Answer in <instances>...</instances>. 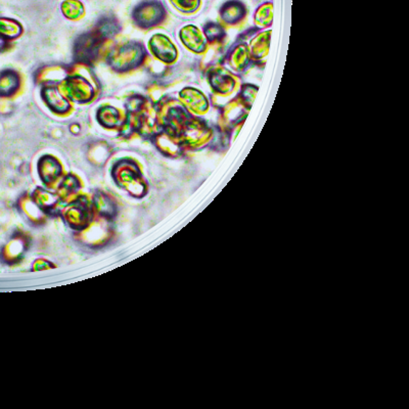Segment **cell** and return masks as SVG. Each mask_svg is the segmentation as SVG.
Here are the masks:
<instances>
[{"label": "cell", "instance_id": "6", "mask_svg": "<svg viewBox=\"0 0 409 409\" xmlns=\"http://www.w3.org/2000/svg\"><path fill=\"white\" fill-rule=\"evenodd\" d=\"M111 235H112V231L108 222L98 220L82 231L81 240L92 247H99V246L105 245L110 240Z\"/></svg>", "mask_w": 409, "mask_h": 409}, {"label": "cell", "instance_id": "5", "mask_svg": "<svg viewBox=\"0 0 409 409\" xmlns=\"http://www.w3.org/2000/svg\"><path fill=\"white\" fill-rule=\"evenodd\" d=\"M64 92L69 99L77 103H86L94 96V89L84 78H69L66 81Z\"/></svg>", "mask_w": 409, "mask_h": 409}, {"label": "cell", "instance_id": "15", "mask_svg": "<svg viewBox=\"0 0 409 409\" xmlns=\"http://www.w3.org/2000/svg\"><path fill=\"white\" fill-rule=\"evenodd\" d=\"M246 14L245 6L241 2H228L221 9V16L223 20L233 23L241 20Z\"/></svg>", "mask_w": 409, "mask_h": 409}, {"label": "cell", "instance_id": "22", "mask_svg": "<svg viewBox=\"0 0 409 409\" xmlns=\"http://www.w3.org/2000/svg\"><path fill=\"white\" fill-rule=\"evenodd\" d=\"M79 188V181L76 177L68 176L67 178L64 179L60 186V195L61 197H68L72 195L73 193L77 191Z\"/></svg>", "mask_w": 409, "mask_h": 409}, {"label": "cell", "instance_id": "12", "mask_svg": "<svg viewBox=\"0 0 409 409\" xmlns=\"http://www.w3.org/2000/svg\"><path fill=\"white\" fill-rule=\"evenodd\" d=\"M42 96L47 103V106L56 113L68 112L70 108L69 101L64 98L63 94L59 92L54 87L47 86L42 91Z\"/></svg>", "mask_w": 409, "mask_h": 409}, {"label": "cell", "instance_id": "19", "mask_svg": "<svg viewBox=\"0 0 409 409\" xmlns=\"http://www.w3.org/2000/svg\"><path fill=\"white\" fill-rule=\"evenodd\" d=\"M99 120L103 126L114 127L119 123L120 114L112 106H105L99 113Z\"/></svg>", "mask_w": 409, "mask_h": 409}, {"label": "cell", "instance_id": "7", "mask_svg": "<svg viewBox=\"0 0 409 409\" xmlns=\"http://www.w3.org/2000/svg\"><path fill=\"white\" fill-rule=\"evenodd\" d=\"M22 89V77L18 71L6 69L0 71V99H9L16 96Z\"/></svg>", "mask_w": 409, "mask_h": 409}, {"label": "cell", "instance_id": "4", "mask_svg": "<svg viewBox=\"0 0 409 409\" xmlns=\"http://www.w3.org/2000/svg\"><path fill=\"white\" fill-rule=\"evenodd\" d=\"M115 177L120 186L136 197H141L146 191V186L141 181V175L136 168L129 165V163L127 165H120L118 170H116Z\"/></svg>", "mask_w": 409, "mask_h": 409}, {"label": "cell", "instance_id": "23", "mask_svg": "<svg viewBox=\"0 0 409 409\" xmlns=\"http://www.w3.org/2000/svg\"><path fill=\"white\" fill-rule=\"evenodd\" d=\"M256 18L261 23H268L273 18V4H266L258 9Z\"/></svg>", "mask_w": 409, "mask_h": 409}, {"label": "cell", "instance_id": "24", "mask_svg": "<svg viewBox=\"0 0 409 409\" xmlns=\"http://www.w3.org/2000/svg\"><path fill=\"white\" fill-rule=\"evenodd\" d=\"M11 42L0 36V54L6 53L11 49Z\"/></svg>", "mask_w": 409, "mask_h": 409}, {"label": "cell", "instance_id": "18", "mask_svg": "<svg viewBox=\"0 0 409 409\" xmlns=\"http://www.w3.org/2000/svg\"><path fill=\"white\" fill-rule=\"evenodd\" d=\"M94 207H96L99 214H101L103 218H108V217H112L115 214L114 203L108 196L103 195V193H99L94 198Z\"/></svg>", "mask_w": 409, "mask_h": 409}, {"label": "cell", "instance_id": "17", "mask_svg": "<svg viewBox=\"0 0 409 409\" xmlns=\"http://www.w3.org/2000/svg\"><path fill=\"white\" fill-rule=\"evenodd\" d=\"M21 210L24 212V214L28 217L32 222H39L44 221V216L41 213V209L34 200H30L28 198H24L21 200L20 203Z\"/></svg>", "mask_w": 409, "mask_h": 409}, {"label": "cell", "instance_id": "21", "mask_svg": "<svg viewBox=\"0 0 409 409\" xmlns=\"http://www.w3.org/2000/svg\"><path fill=\"white\" fill-rule=\"evenodd\" d=\"M174 8L182 13H193L200 6L201 0H170Z\"/></svg>", "mask_w": 409, "mask_h": 409}, {"label": "cell", "instance_id": "14", "mask_svg": "<svg viewBox=\"0 0 409 409\" xmlns=\"http://www.w3.org/2000/svg\"><path fill=\"white\" fill-rule=\"evenodd\" d=\"M120 24L112 16H106L101 19L96 25L94 32L99 34L103 39H108L114 37L120 31Z\"/></svg>", "mask_w": 409, "mask_h": 409}, {"label": "cell", "instance_id": "20", "mask_svg": "<svg viewBox=\"0 0 409 409\" xmlns=\"http://www.w3.org/2000/svg\"><path fill=\"white\" fill-rule=\"evenodd\" d=\"M34 202L39 206L40 209L51 210L56 207L58 198L46 191L39 190L35 193Z\"/></svg>", "mask_w": 409, "mask_h": 409}, {"label": "cell", "instance_id": "1", "mask_svg": "<svg viewBox=\"0 0 409 409\" xmlns=\"http://www.w3.org/2000/svg\"><path fill=\"white\" fill-rule=\"evenodd\" d=\"M144 56L146 49L143 46L136 42H130L113 49L108 54V63L117 72H126L143 64Z\"/></svg>", "mask_w": 409, "mask_h": 409}, {"label": "cell", "instance_id": "2", "mask_svg": "<svg viewBox=\"0 0 409 409\" xmlns=\"http://www.w3.org/2000/svg\"><path fill=\"white\" fill-rule=\"evenodd\" d=\"M166 18V9L158 0H146L141 2L132 13V19L138 27L151 29L160 25Z\"/></svg>", "mask_w": 409, "mask_h": 409}, {"label": "cell", "instance_id": "3", "mask_svg": "<svg viewBox=\"0 0 409 409\" xmlns=\"http://www.w3.org/2000/svg\"><path fill=\"white\" fill-rule=\"evenodd\" d=\"M103 39L96 32L82 35L75 46V56L80 63H92L96 61L101 51Z\"/></svg>", "mask_w": 409, "mask_h": 409}, {"label": "cell", "instance_id": "9", "mask_svg": "<svg viewBox=\"0 0 409 409\" xmlns=\"http://www.w3.org/2000/svg\"><path fill=\"white\" fill-rule=\"evenodd\" d=\"M66 219L72 228H81L89 223V211L86 203L79 202L66 211Z\"/></svg>", "mask_w": 409, "mask_h": 409}, {"label": "cell", "instance_id": "11", "mask_svg": "<svg viewBox=\"0 0 409 409\" xmlns=\"http://www.w3.org/2000/svg\"><path fill=\"white\" fill-rule=\"evenodd\" d=\"M39 169L40 177L46 183H51V182L56 181V179L61 173L60 163L54 158L49 157V156H46V157L40 160Z\"/></svg>", "mask_w": 409, "mask_h": 409}, {"label": "cell", "instance_id": "13", "mask_svg": "<svg viewBox=\"0 0 409 409\" xmlns=\"http://www.w3.org/2000/svg\"><path fill=\"white\" fill-rule=\"evenodd\" d=\"M22 33V24L19 21L6 16H0V36L11 42L18 39Z\"/></svg>", "mask_w": 409, "mask_h": 409}, {"label": "cell", "instance_id": "16", "mask_svg": "<svg viewBox=\"0 0 409 409\" xmlns=\"http://www.w3.org/2000/svg\"><path fill=\"white\" fill-rule=\"evenodd\" d=\"M61 9L69 20H78L85 13L84 4L80 0H65L61 4Z\"/></svg>", "mask_w": 409, "mask_h": 409}, {"label": "cell", "instance_id": "8", "mask_svg": "<svg viewBox=\"0 0 409 409\" xmlns=\"http://www.w3.org/2000/svg\"><path fill=\"white\" fill-rule=\"evenodd\" d=\"M151 51L163 63H171L176 58V49L166 36L157 34L150 40Z\"/></svg>", "mask_w": 409, "mask_h": 409}, {"label": "cell", "instance_id": "10", "mask_svg": "<svg viewBox=\"0 0 409 409\" xmlns=\"http://www.w3.org/2000/svg\"><path fill=\"white\" fill-rule=\"evenodd\" d=\"M27 240L23 236H16L11 238L2 251V258H4V261L8 262V263H14V262L20 260L26 248H27Z\"/></svg>", "mask_w": 409, "mask_h": 409}]
</instances>
